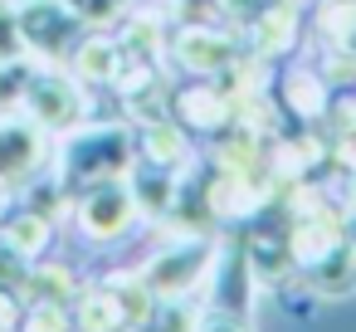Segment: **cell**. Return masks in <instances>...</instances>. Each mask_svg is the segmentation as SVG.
<instances>
[{
	"instance_id": "7",
	"label": "cell",
	"mask_w": 356,
	"mask_h": 332,
	"mask_svg": "<svg viewBox=\"0 0 356 332\" xmlns=\"http://www.w3.org/2000/svg\"><path fill=\"white\" fill-rule=\"evenodd\" d=\"M332 249H341V235H337V225H332L327 215H312V220L293 235V259H302V264H322Z\"/></svg>"
},
{
	"instance_id": "11",
	"label": "cell",
	"mask_w": 356,
	"mask_h": 332,
	"mask_svg": "<svg viewBox=\"0 0 356 332\" xmlns=\"http://www.w3.org/2000/svg\"><path fill=\"white\" fill-rule=\"evenodd\" d=\"M79 74H83V79H113V74H118V54H113V45L93 40V45L79 54Z\"/></svg>"
},
{
	"instance_id": "13",
	"label": "cell",
	"mask_w": 356,
	"mask_h": 332,
	"mask_svg": "<svg viewBox=\"0 0 356 332\" xmlns=\"http://www.w3.org/2000/svg\"><path fill=\"white\" fill-rule=\"evenodd\" d=\"M152 332H195V313L186 303H166L152 322Z\"/></svg>"
},
{
	"instance_id": "8",
	"label": "cell",
	"mask_w": 356,
	"mask_h": 332,
	"mask_svg": "<svg viewBox=\"0 0 356 332\" xmlns=\"http://www.w3.org/2000/svg\"><path fill=\"white\" fill-rule=\"evenodd\" d=\"M312 283L322 288V293H346V288H356V249H332L322 264H312Z\"/></svg>"
},
{
	"instance_id": "2",
	"label": "cell",
	"mask_w": 356,
	"mask_h": 332,
	"mask_svg": "<svg viewBox=\"0 0 356 332\" xmlns=\"http://www.w3.org/2000/svg\"><path fill=\"white\" fill-rule=\"evenodd\" d=\"M205 264H210V244H181V249L161 254L147 269L142 283H147L152 298H181L186 288H195V278L205 274Z\"/></svg>"
},
{
	"instance_id": "17",
	"label": "cell",
	"mask_w": 356,
	"mask_h": 332,
	"mask_svg": "<svg viewBox=\"0 0 356 332\" xmlns=\"http://www.w3.org/2000/svg\"><path fill=\"white\" fill-rule=\"evenodd\" d=\"M10 317H15V308H10L6 298H0V332H6V327H10Z\"/></svg>"
},
{
	"instance_id": "5",
	"label": "cell",
	"mask_w": 356,
	"mask_h": 332,
	"mask_svg": "<svg viewBox=\"0 0 356 332\" xmlns=\"http://www.w3.org/2000/svg\"><path fill=\"white\" fill-rule=\"evenodd\" d=\"M25 103L35 108V118H40V127H64L74 113H79V88L69 84V79H30V93H25Z\"/></svg>"
},
{
	"instance_id": "16",
	"label": "cell",
	"mask_w": 356,
	"mask_h": 332,
	"mask_svg": "<svg viewBox=\"0 0 356 332\" xmlns=\"http://www.w3.org/2000/svg\"><path fill=\"white\" fill-rule=\"evenodd\" d=\"M200 332H244V327H234V322H229V317H215V322H205V327H200Z\"/></svg>"
},
{
	"instance_id": "4",
	"label": "cell",
	"mask_w": 356,
	"mask_h": 332,
	"mask_svg": "<svg viewBox=\"0 0 356 332\" xmlns=\"http://www.w3.org/2000/svg\"><path fill=\"white\" fill-rule=\"evenodd\" d=\"M83 230L93 235V239H113V235H122L132 220H137V200H132V191H118V186H103L98 196H88V205H83Z\"/></svg>"
},
{
	"instance_id": "10",
	"label": "cell",
	"mask_w": 356,
	"mask_h": 332,
	"mask_svg": "<svg viewBox=\"0 0 356 332\" xmlns=\"http://www.w3.org/2000/svg\"><path fill=\"white\" fill-rule=\"evenodd\" d=\"M30 45H25V30H20V15L0 0V64H10V59H20Z\"/></svg>"
},
{
	"instance_id": "3",
	"label": "cell",
	"mask_w": 356,
	"mask_h": 332,
	"mask_svg": "<svg viewBox=\"0 0 356 332\" xmlns=\"http://www.w3.org/2000/svg\"><path fill=\"white\" fill-rule=\"evenodd\" d=\"M44 157V127L40 122H15L6 118L0 122V181H15L30 176Z\"/></svg>"
},
{
	"instance_id": "9",
	"label": "cell",
	"mask_w": 356,
	"mask_h": 332,
	"mask_svg": "<svg viewBox=\"0 0 356 332\" xmlns=\"http://www.w3.org/2000/svg\"><path fill=\"white\" fill-rule=\"evenodd\" d=\"M79 322H83L88 332H118V322H122L118 288H113V293H93V298H83V308H79Z\"/></svg>"
},
{
	"instance_id": "1",
	"label": "cell",
	"mask_w": 356,
	"mask_h": 332,
	"mask_svg": "<svg viewBox=\"0 0 356 332\" xmlns=\"http://www.w3.org/2000/svg\"><path fill=\"white\" fill-rule=\"evenodd\" d=\"M15 15H20L25 45H35L44 54H64V45L79 35V15L69 6H59V0H25Z\"/></svg>"
},
{
	"instance_id": "15",
	"label": "cell",
	"mask_w": 356,
	"mask_h": 332,
	"mask_svg": "<svg viewBox=\"0 0 356 332\" xmlns=\"http://www.w3.org/2000/svg\"><path fill=\"white\" fill-rule=\"evenodd\" d=\"M30 332H64V313H59L54 303L35 308V313H30Z\"/></svg>"
},
{
	"instance_id": "6",
	"label": "cell",
	"mask_w": 356,
	"mask_h": 332,
	"mask_svg": "<svg viewBox=\"0 0 356 332\" xmlns=\"http://www.w3.org/2000/svg\"><path fill=\"white\" fill-rule=\"evenodd\" d=\"M181 64L186 69H200V74H210V69H220L234 49H229V40L225 35H215V30H186L181 35Z\"/></svg>"
},
{
	"instance_id": "14",
	"label": "cell",
	"mask_w": 356,
	"mask_h": 332,
	"mask_svg": "<svg viewBox=\"0 0 356 332\" xmlns=\"http://www.w3.org/2000/svg\"><path fill=\"white\" fill-rule=\"evenodd\" d=\"M147 152H152L156 161L181 157V137H176V127H152V132H147Z\"/></svg>"
},
{
	"instance_id": "12",
	"label": "cell",
	"mask_w": 356,
	"mask_h": 332,
	"mask_svg": "<svg viewBox=\"0 0 356 332\" xmlns=\"http://www.w3.org/2000/svg\"><path fill=\"white\" fill-rule=\"evenodd\" d=\"M6 239H10V249H15V254H35V249H44L49 230L40 225V215H25L20 225H10V230H6Z\"/></svg>"
}]
</instances>
